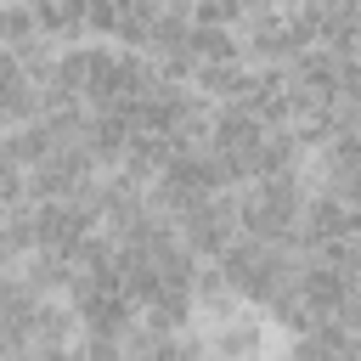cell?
<instances>
[{
  "mask_svg": "<svg viewBox=\"0 0 361 361\" xmlns=\"http://www.w3.org/2000/svg\"><path fill=\"white\" fill-rule=\"evenodd\" d=\"M293 299H299V310L316 322V316H344L350 305H355V271H338V265H327V259H316V254H299V265H293Z\"/></svg>",
  "mask_w": 361,
  "mask_h": 361,
  "instance_id": "obj_1",
  "label": "cell"
},
{
  "mask_svg": "<svg viewBox=\"0 0 361 361\" xmlns=\"http://www.w3.org/2000/svg\"><path fill=\"white\" fill-rule=\"evenodd\" d=\"M28 34H39L28 0H0V45H17V39H28Z\"/></svg>",
  "mask_w": 361,
  "mask_h": 361,
  "instance_id": "obj_3",
  "label": "cell"
},
{
  "mask_svg": "<svg viewBox=\"0 0 361 361\" xmlns=\"http://www.w3.org/2000/svg\"><path fill=\"white\" fill-rule=\"evenodd\" d=\"M186 51L197 62H237L243 56L237 28H220V23H186Z\"/></svg>",
  "mask_w": 361,
  "mask_h": 361,
  "instance_id": "obj_2",
  "label": "cell"
}]
</instances>
